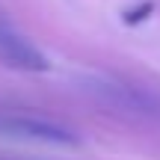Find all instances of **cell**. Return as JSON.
<instances>
[{
    "label": "cell",
    "mask_w": 160,
    "mask_h": 160,
    "mask_svg": "<svg viewBox=\"0 0 160 160\" xmlns=\"http://www.w3.org/2000/svg\"><path fill=\"white\" fill-rule=\"evenodd\" d=\"M0 133L42 139V142H65V145L77 142V137L71 131H65L59 125H51V122H42V119H27V116H0Z\"/></svg>",
    "instance_id": "2"
},
{
    "label": "cell",
    "mask_w": 160,
    "mask_h": 160,
    "mask_svg": "<svg viewBox=\"0 0 160 160\" xmlns=\"http://www.w3.org/2000/svg\"><path fill=\"white\" fill-rule=\"evenodd\" d=\"M151 12H154V3H151V0H145V3H139V6H133V9L122 12V21L133 27V24H142V21H148V18H151Z\"/></svg>",
    "instance_id": "3"
},
{
    "label": "cell",
    "mask_w": 160,
    "mask_h": 160,
    "mask_svg": "<svg viewBox=\"0 0 160 160\" xmlns=\"http://www.w3.org/2000/svg\"><path fill=\"white\" fill-rule=\"evenodd\" d=\"M0 65H9L18 71H48V57L0 12Z\"/></svg>",
    "instance_id": "1"
}]
</instances>
